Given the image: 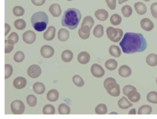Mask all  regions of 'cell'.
Wrapping results in <instances>:
<instances>
[{
	"instance_id": "16",
	"label": "cell",
	"mask_w": 157,
	"mask_h": 119,
	"mask_svg": "<svg viewBox=\"0 0 157 119\" xmlns=\"http://www.w3.org/2000/svg\"><path fill=\"white\" fill-rule=\"evenodd\" d=\"M90 59V55L87 52L82 51L80 52L77 56V60L79 63L85 64L88 63Z\"/></svg>"
},
{
	"instance_id": "5",
	"label": "cell",
	"mask_w": 157,
	"mask_h": 119,
	"mask_svg": "<svg viewBox=\"0 0 157 119\" xmlns=\"http://www.w3.org/2000/svg\"><path fill=\"white\" fill-rule=\"evenodd\" d=\"M106 33L108 38L112 41L115 43L119 42L123 34V31L121 29L111 26L107 28Z\"/></svg>"
},
{
	"instance_id": "52",
	"label": "cell",
	"mask_w": 157,
	"mask_h": 119,
	"mask_svg": "<svg viewBox=\"0 0 157 119\" xmlns=\"http://www.w3.org/2000/svg\"><path fill=\"white\" fill-rule=\"evenodd\" d=\"M129 0H118V3L119 4H121L124 2L128 1Z\"/></svg>"
},
{
	"instance_id": "21",
	"label": "cell",
	"mask_w": 157,
	"mask_h": 119,
	"mask_svg": "<svg viewBox=\"0 0 157 119\" xmlns=\"http://www.w3.org/2000/svg\"><path fill=\"white\" fill-rule=\"evenodd\" d=\"M58 40L61 41L67 40L70 36V33L68 30L64 28L60 29L58 32Z\"/></svg>"
},
{
	"instance_id": "3",
	"label": "cell",
	"mask_w": 157,
	"mask_h": 119,
	"mask_svg": "<svg viewBox=\"0 0 157 119\" xmlns=\"http://www.w3.org/2000/svg\"><path fill=\"white\" fill-rule=\"evenodd\" d=\"M48 17L44 11H38L34 13L30 19V21L34 29L38 32L44 30L48 23Z\"/></svg>"
},
{
	"instance_id": "41",
	"label": "cell",
	"mask_w": 157,
	"mask_h": 119,
	"mask_svg": "<svg viewBox=\"0 0 157 119\" xmlns=\"http://www.w3.org/2000/svg\"><path fill=\"white\" fill-rule=\"evenodd\" d=\"M26 102L28 105L31 107L35 106L37 104V98L33 94L29 95L26 97Z\"/></svg>"
},
{
	"instance_id": "49",
	"label": "cell",
	"mask_w": 157,
	"mask_h": 119,
	"mask_svg": "<svg viewBox=\"0 0 157 119\" xmlns=\"http://www.w3.org/2000/svg\"><path fill=\"white\" fill-rule=\"evenodd\" d=\"M45 1L46 0H31L32 3L37 6L43 5L45 3Z\"/></svg>"
},
{
	"instance_id": "12",
	"label": "cell",
	"mask_w": 157,
	"mask_h": 119,
	"mask_svg": "<svg viewBox=\"0 0 157 119\" xmlns=\"http://www.w3.org/2000/svg\"><path fill=\"white\" fill-rule=\"evenodd\" d=\"M90 27L87 25L81 26L78 31L80 37L83 40L88 38L90 35Z\"/></svg>"
},
{
	"instance_id": "54",
	"label": "cell",
	"mask_w": 157,
	"mask_h": 119,
	"mask_svg": "<svg viewBox=\"0 0 157 119\" xmlns=\"http://www.w3.org/2000/svg\"><path fill=\"white\" fill-rule=\"evenodd\" d=\"M156 83L157 84V77L156 79Z\"/></svg>"
},
{
	"instance_id": "38",
	"label": "cell",
	"mask_w": 157,
	"mask_h": 119,
	"mask_svg": "<svg viewBox=\"0 0 157 119\" xmlns=\"http://www.w3.org/2000/svg\"><path fill=\"white\" fill-rule=\"evenodd\" d=\"M72 80L74 83L78 87H82L84 84V82L82 78L78 75H74L72 78Z\"/></svg>"
},
{
	"instance_id": "26",
	"label": "cell",
	"mask_w": 157,
	"mask_h": 119,
	"mask_svg": "<svg viewBox=\"0 0 157 119\" xmlns=\"http://www.w3.org/2000/svg\"><path fill=\"white\" fill-rule=\"evenodd\" d=\"M33 89L34 92L39 94H43L45 90V86L42 83L37 82L34 84Z\"/></svg>"
},
{
	"instance_id": "53",
	"label": "cell",
	"mask_w": 157,
	"mask_h": 119,
	"mask_svg": "<svg viewBox=\"0 0 157 119\" xmlns=\"http://www.w3.org/2000/svg\"><path fill=\"white\" fill-rule=\"evenodd\" d=\"M143 0L145 1H146V2H148L150 1L151 0Z\"/></svg>"
},
{
	"instance_id": "14",
	"label": "cell",
	"mask_w": 157,
	"mask_h": 119,
	"mask_svg": "<svg viewBox=\"0 0 157 119\" xmlns=\"http://www.w3.org/2000/svg\"><path fill=\"white\" fill-rule=\"evenodd\" d=\"M26 84V80L22 77H18L16 78L13 82L14 87L17 89L23 88L25 86Z\"/></svg>"
},
{
	"instance_id": "47",
	"label": "cell",
	"mask_w": 157,
	"mask_h": 119,
	"mask_svg": "<svg viewBox=\"0 0 157 119\" xmlns=\"http://www.w3.org/2000/svg\"><path fill=\"white\" fill-rule=\"evenodd\" d=\"M132 90H137L136 88L131 85H125L123 89V92L124 94L126 96H127L128 92Z\"/></svg>"
},
{
	"instance_id": "46",
	"label": "cell",
	"mask_w": 157,
	"mask_h": 119,
	"mask_svg": "<svg viewBox=\"0 0 157 119\" xmlns=\"http://www.w3.org/2000/svg\"><path fill=\"white\" fill-rule=\"evenodd\" d=\"M150 9L152 16L157 19V2H154L151 4Z\"/></svg>"
},
{
	"instance_id": "29",
	"label": "cell",
	"mask_w": 157,
	"mask_h": 119,
	"mask_svg": "<svg viewBox=\"0 0 157 119\" xmlns=\"http://www.w3.org/2000/svg\"><path fill=\"white\" fill-rule=\"evenodd\" d=\"M105 65L108 70L113 71L115 70L117 66V63L116 60L113 59H110L105 62Z\"/></svg>"
},
{
	"instance_id": "17",
	"label": "cell",
	"mask_w": 157,
	"mask_h": 119,
	"mask_svg": "<svg viewBox=\"0 0 157 119\" xmlns=\"http://www.w3.org/2000/svg\"><path fill=\"white\" fill-rule=\"evenodd\" d=\"M108 13L104 9H99L96 10L94 13V15L99 20L104 21L106 20L108 17Z\"/></svg>"
},
{
	"instance_id": "1",
	"label": "cell",
	"mask_w": 157,
	"mask_h": 119,
	"mask_svg": "<svg viewBox=\"0 0 157 119\" xmlns=\"http://www.w3.org/2000/svg\"><path fill=\"white\" fill-rule=\"evenodd\" d=\"M119 45L126 54L143 52L147 46V41L141 33L132 32L126 33Z\"/></svg>"
},
{
	"instance_id": "51",
	"label": "cell",
	"mask_w": 157,
	"mask_h": 119,
	"mask_svg": "<svg viewBox=\"0 0 157 119\" xmlns=\"http://www.w3.org/2000/svg\"><path fill=\"white\" fill-rule=\"evenodd\" d=\"M136 109L135 108L131 109L128 112L129 114H136Z\"/></svg>"
},
{
	"instance_id": "25",
	"label": "cell",
	"mask_w": 157,
	"mask_h": 119,
	"mask_svg": "<svg viewBox=\"0 0 157 119\" xmlns=\"http://www.w3.org/2000/svg\"><path fill=\"white\" fill-rule=\"evenodd\" d=\"M73 57V54L72 51L69 50H64L62 53L61 57L62 60L66 63L71 61Z\"/></svg>"
},
{
	"instance_id": "32",
	"label": "cell",
	"mask_w": 157,
	"mask_h": 119,
	"mask_svg": "<svg viewBox=\"0 0 157 119\" xmlns=\"http://www.w3.org/2000/svg\"><path fill=\"white\" fill-rule=\"evenodd\" d=\"M95 111L98 114H105L107 112V107L104 104H99L95 107Z\"/></svg>"
},
{
	"instance_id": "9",
	"label": "cell",
	"mask_w": 157,
	"mask_h": 119,
	"mask_svg": "<svg viewBox=\"0 0 157 119\" xmlns=\"http://www.w3.org/2000/svg\"><path fill=\"white\" fill-rule=\"evenodd\" d=\"M36 33L33 31L28 30L26 31L23 34L22 38L26 43L30 44L33 43L36 39Z\"/></svg>"
},
{
	"instance_id": "43",
	"label": "cell",
	"mask_w": 157,
	"mask_h": 119,
	"mask_svg": "<svg viewBox=\"0 0 157 119\" xmlns=\"http://www.w3.org/2000/svg\"><path fill=\"white\" fill-rule=\"evenodd\" d=\"M25 56L23 52L18 51L13 56V59L15 61L20 63L24 59Z\"/></svg>"
},
{
	"instance_id": "33",
	"label": "cell",
	"mask_w": 157,
	"mask_h": 119,
	"mask_svg": "<svg viewBox=\"0 0 157 119\" xmlns=\"http://www.w3.org/2000/svg\"><path fill=\"white\" fill-rule=\"evenodd\" d=\"M122 18L118 14L115 13L113 14L110 17V21L111 23L114 25H117L120 24Z\"/></svg>"
},
{
	"instance_id": "55",
	"label": "cell",
	"mask_w": 157,
	"mask_h": 119,
	"mask_svg": "<svg viewBox=\"0 0 157 119\" xmlns=\"http://www.w3.org/2000/svg\"><path fill=\"white\" fill-rule=\"evenodd\" d=\"M67 0L68 1H72V0Z\"/></svg>"
},
{
	"instance_id": "45",
	"label": "cell",
	"mask_w": 157,
	"mask_h": 119,
	"mask_svg": "<svg viewBox=\"0 0 157 119\" xmlns=\"http://www.w3.org/2000/svg\"><path fill=\"white\" fill-rule=\"evenodd\" d=\"M5 52L8 53L11 52L14 48V44L10 43L7 40H5Z\"/></svg>"
},
{
	"instance_id": "28",
	"label": "cell",
	"mask_w": 157,
	"mask_h": 119,
	"mask_svg": "<svg viewBox=\"0 0 157 119\" xmlns=\"http://www.w3.org/2000/svg\"><path fill=\"white\" fill-rule=\"evenodd\" d=\"M104 33V27L101 24L97 25L94 28L93 31V34L95 37L99 38L101 37Z\"/></svg>"
},
{
	"instance_id": "34",
	"label": "cell",
	"mask_w": 157,
	"mask_h": 119,
	"mask_svg": "<svg viewBox=\"0 0 157 119\" xmlns=\"http://www.w3.org/2000/svg\"><path fill=\"white\" fill-rule=\"evenodd\" d=\"M121 11L123 16L126 17H129L132 12V8L128 5L123 6L121 8Z\"/></svg>"
},
{
	"instance_id": "42",
	"label": "cell",
	"mask_w": 157,
	"mask_h": 119,
	"mask_svg": "<svg viewBox=\"0 0 157 119\" xmlns=\"http://www.w3.org/2000/svg\"><path fill=\"white\" fill-rule=\"evenodd\" d=\"M13 14L17 17H20L23 15L25 13V10L21 6H16L14 7L13 9Z\"/></svg>"
},
{
	"instance_id": "39",
	"label": "cell",
	"mask_w": 157,
	"mask_h": 119,
	"mask_svg": "<svg viewBox=\"0 0 157 119\" xmlns=\"http://www.w3.org/2000/svg\"><path fill=\"white\" fill-rule=\"evenodd\" d=\"M94 21L93 18L89 16L85 17L83 19L81 26L87 25L91 29L94 24Z\"/></svg>"
},
{
	"instance_id": "8",
	"label": "cell",
	"mask_w": 157,
	"mask_h": 119,
	"mask_svg": "<svg viewBox=\"0 0 157 119\" xmlns=\"http://www.w3.org/2000/svg\"><path fill=\"white\" fill-rule=\"evenodd\" d=\"M90 71L93 76L97 78L102 77L105 72L103 67L97 63H94L91 66Z\"/></svg>"
},
{
	"instance_id": "50",
	"label": "cell",
	"mask_w": 157,
	"mask_h": 119,
	"mask_svg": "<svg viewBox=\"0 0 157 119\" xmlns=\"http://www.w3.org/2000/svg\"><path fill=\"white\" fill-rule=\"evenodd\" d=\"M5 36H6L9 33L11 30V27L10 26L6 23H5Z\"/></svg>"
},
{
	"instance_id": "6",
	"label": "cell",
	"mask_w": 157,
	"mask_h": 119,
	"mask_svg": "<svg viewBox=\"0 0 157 119\" xmlns=\"http://www.w3.org/2000/svg\"><path fill=\"white\" fill-rule=\"evenodd\" d=\"M10 108L11 111L13 114H21L24 113L25 107L22 101L16 100L11 103Z\"/></svg>"
},
{
	"instance_id": "30",
	"label": "cell",
	"mask_w": 157,
	"mask_h": 119,
	"mask_svg": "<svg viewBox=\"0 0 157 119\" xmlns=\"http://www.w3.org/2000/svg\"><path fill=\"white\" fill-rule=\"evenodd\" d=\"M58 111L60 114H68L71 111L70 107L65 103L60 104L58 108Z\"/></svg>"
},
{
	"instance_id": "18",
	"label": "cell",
	"mask_w": 157,
	"mask_h": 119,
	"mask_svg": "<svg viewBox=\"0 0 157 119\" xmlns=\"http://www.w3.org/2000/svg\"><path fill=\"white\" fill-rule=\"evenodd\" d=\"M118 73L121 77L126 78L131 75L132 71L129 66L126 65H123L119 67Z\"/></svg>"
},
{
	"instance_id": "24",
	"label": "cell",
	"mask_w": 157,
	"mask_h": 119,
	"mask_svg": "<svg viewBox=\"0 0 157 119\" xmlns=\"http://www.w3.org/2000/svg\"><path fill=\"white\" fill-rule=\"evenodd\" d=\"M59 94L58 91L55 89L49 90L47 94V99L50 101L54 102L58 100Z\"/></svg>"
},
{
	"instance_id": "11",
	"label": "cell",
	"mask_w": 157,
	"mask_h": 119,
	"mask_svg": "<svg viewBox=\"0 0 157 119\" xmlns=\"http://www.w3.org/2000/svg\"><path fill=\"white\" fill-rule=\"evenodd\" d=\"M141 28L146 31L151 30L154 27V24L152 21L149 18H144L140 22Z\"/></svg>"
},
{
	"instance_id": "7",
	"label": "cell",
	"mask_w": 157,
	"mask_h": 119,
	"mask_svg": "<svg viewBox=\"0 0 157 119\" xmlns=\"http://www.w3.org/2000/svg\"><path fill=\"white\" fill-rule=\"evenodd\" d=\"M27 72L28 75L33 79L39 77L41 73V70L40 67L36 64H33L28 69Z\"/></svg>"
},
{
	"instance_id": "37",
	"label": "cell",
	"mask_w": 157,
	"mask_h": 119,
	"mask_svg": "<svg viewBox=\"0 0 157 119\" xmlns=\"http://www.w3.org/2000/svg\"><path fill=\"white\" fill-rule=\"evenodd\" d=\"M42 112L44 114H54L55 112V109L53 105L47 104L44 107Z\"/></svg>"
},
{
	"instance_id": "40",
	"label": "cell",
	"mask_w": 157,
	"mask_h": 119,
	"mask_svg": "<svg viewBox=\"0 0 157 119\" xmlns=\"http://www.w3.org/2000/svg\"><path fill=\"white\" fill-rule=\"evenodd\" d=\"M19 40L18 34L15 32H13L9 36L7 40L10 44H14L17 43Z\"/></svg>"
},
{
	"instance_id": "13",
	"label": "cell",
	"mask_w": 157,
	"mask_h": 119,
	"mask_svg": "<svg viewBox=\"0 0 157 119\" xmlns=\"http://www.w3.org/2000/svg\"><path fill=\"white\" fill-rule=\"evenodd\" d=\"M56 29L53 26H50L43 33L44 38L46 40L50 41L55 37Z\"/></svg>"
},
{
	"instance_id": "23",
	"label": "cell",
	"mask_w": 157,
	"mask_h": 119,
	"mask_svg": "<svg viewBox=\"0 0 157 119\" xmlns=\"http://www.w3.org/2000/svg\"><path fill=\"white\" fill-rule=\"evenodd\" d=\"M146 63L149 65L154 67L157 65V55L154 53L149 54L146 58Z\"/></svg>"
},
{
	"instance_id": "4",
	"label": "cell",
	"mask_w": 157,
	"mask_h": 119,
	"mask_svg": "<svg viewBox=\"0 0 157 119\" xmlns=\"http://www.w3.org/2000/svg\"><path fill=\"white\" fill-rule=\"evenodd\" d=\"M103 85L107 93L111 96L116 97L120 95V86L113 78L109 77L106 78L104 82Z\"/></svg>"
},
{
	"instance_id": "2",
	"label": "cell",
	"mask_w": 157,
	"mask_h": 119,
	"mask_svg": "<svg viewBox=\"0 0 157 119\" xmlns=\"http://www.w3.org/2000/svg\"><path fill=\"white\" fill-rule=\"evenodd\" d=\"M80 10L75 8H69L64 12L61 19L63 26L71 30L76 28L81 18Z\"/></svg>"
},
{
	"instance_id": "15",
	"label": "cell",
	"mask_w": 157,
	"mask_h": 119,
	"mask_svg": "<svg viewBox=\"0 0 157 119\" xmlns=\"http://www.w3.org/2000/svg\"><path fill=\"white\" fill-rule=\"evenodd\" d=\"M49 11L52 16L55 17H59L62 13L60 6L57 3L51 5L49 8Z\"/></svg>"
},
{
	"instance_id": "35",
	"label": "cell",
	"mask_w": 157,
	"mask_h": 119,
	"mask_svg": "<svg viewBox=\"0 0 157 119\" xmlns=\"http://www.w3.org/2000/svg\"><path fill=\"white\" fill-rule=\"evenodd\" d=\"M147 99L149 102L157 104V92L152 91L149 92L147 96Z\"/></svg>"
},
{
	"instance_id": "19",
	"label": "cell",
	"mask_w": 157,
	"mask_h": 119,
	"mask_svg": "<svg viewBox=\"0 0 157 119\" xmlns=\"http://www.w3.org/2000/svg\"><path fill=\"white\" fill-rule=\"evenodd\" d=\"M134 7L136 13L140 15L144 14L147 11L146 5L141 2H135L134 4Z\"/></svg>"
},
{
	"instance_id": "10",
	"label": "cell",
	"mask_w": 157,
	"mask_h": 119,
	"mask_svg": "<svg viewBox=\"0 0 157 119\" xmlns=\"http://www.w3.org/2000/svg\"><path fill=\"white\" fill-rule=\"evenodd\" d=\"M40 52L41 56L43 57L48 58L53 56L54 53V50L51 46L45 45L41 47Z\"/></svg>"
},
{
	"instance_id": "44",
	"label": "cell",
	"mask_w": 157,
	"mask_h": 119,
	"mask_svg": "<svg viewBox=\"0 0 157 119\" xmlns=\"http://www.w3.org/2000/svg\"><path fill=\"white\" fill-rule=\"evenodd\" d=\"M5 67V79H6L9 78L12 75L13 69L12 66L9 64H6Z\"/></svg>"
},
{
	"instance_id": "48",
	"label": "cell",
	"mask_w": 157,
	"mask_h": 119,
	"mask_svg": "<svg viewBox=\"0 0 157 119\" xmlns=\"http://www.w3.org/2000/svg\"><path fill=\"white\" fill-rule=\"evenodd\" d=\"M109 8L111 10H114L116 6V0H105Z\"/></svg>"
},
{
	"instance_id": "27",
	"label": "cell",
	"mask_w": 157,
	"mask_h": 119,
	"mask_svg": "<svg viewBox=\"0 0 157 119\" xmlns=\"http://www.w3.org/2000/svg\"><path fill=\"white\" fill-rule=\"evenodd\" d=\"M109 51V54L113 57H118L121 55V51L120 48L115 45L110 46Z\"/></svg>"
},
{
	"instance_id": "36",
	"label": "cell",
	"mask_w": 157,
	"mask_h": 119,
	"mask_svg": "<svg viewBox=\"0 0 157 119\" xmlns=\"http://www.w3.org/2000/svg\"><path fill=\"white\" fill-rule=\"evenodd\" d=\"M14 25L17 29L22 30L24 29L25 28L26 23L23 19H19L16 20L14 21Z\"/></svg>"
},
{
	"instance_id": "31",
	"label": "cell",
	"mask_w": 157,
	"mask_h": 119,
	"mask_svg": "<svg viewBox=\"0 0 157 119\" xmlns=\"http://www.w3.org/2000/svg\"><path fill=\"white\" fill-rule=\"evenodd\" d=\"M151 107L148 105H144L139 108L138 111V114H149L152 111Z\"/></svg>"
},
{
	"instance_id": "20",
	"label": "cell",
	"mask_w": 157,
	"mask_h": 119,
	"mask_svg": "<svg viewBox=\"0 0 157 119\" xmlns=\"http://www.w3.org/2000/svg\"><path fill=\"white\" fill-rule=\"evenodd\" d=\"M127 97L130 101L133 103H136L140 100L141 96L137 90H132L128 92Z\"/></svg>"
},
{
	"instance_id": "22",
	"label": "cell",
	"mask_w": 157,
	"mask_h": 119,
	"mask_svg": "<svg viewBox=\"0 0 157 119\" xmlns=\"http://www.w3.org/2000/svg\"><path fill=\"white\" fill-rule=\"evenodd\" d=\"M118 105L120 109H128L133 106L132 104L124 96H123L118 100Z\"/></svg>"
}]
</instances>
